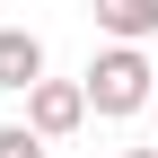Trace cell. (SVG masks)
Listing matches in <instances>:
<instances>
[{
    "instance_id": "6da1fadb",
    "label": "cell",
    "mask_w": 158,
    "mask_h": 158,
    "mask_svg": "<svg viewBox=\"0 0 158 158\" xmlns=\"http://www.w3.org/2000/svg\"><path fill=\"white\" fill-rule=\"evenodd\" d=\"M88 114H106V123H123V114H149V88H158V70H149V53L141 44H106L88 62Z\"/></svg>"
},
{
    "instance_id": "7a4b0ae2",
    "label": "cell",
    "mask_w": 158,
    "mask_h": 158,
    "mask_svg": "<svg viewBox=\"0 0 158 158\" xmlns=\"http://www.w3.org/2000/svg\"><path fill=\"white\" fill-rule=\"evenodd\" d=\"M79 123H88V88L79 79H35L27 88V132L35 141H70Z\"/></svg>"
},
{
    "instance_id": "3957f363",
    "label": "cell",
    "mask_w": 158,
    "mask_h": 158,
    "mask_svg": "<svg viewBox=\"0 0 158 158\" xmlns=\"http://www.w3.org/2000/svg\"><path fill=\"white\" fill-rule=\"evenodd\" d=\"M35 79H44V35H27V27H0V88H9V97H27Z\"/></svg>"
},
{
    "instance_id": "277c9868",
    "label": "cell",
    "mask_w": 158,
    "mask_h": 158,
    "mask_svg": "<svg viewBox=\"0 0 158 158\" xmlns=\"http://www.w3.org/2000/svg\"><path fill=\"white\" fill-rule=\"evenodd\" d=\"M97 35L106 44H149L158 35V0H97Z\"/></svg>"
},
{
    "instance_id": "5b68a950",
    "label": "cell",
    "mask_w": 158,
    "mask_h": 158,
    "mask_svg": "<svg viewBox=\"0 0 158 158\" xmlns=\"http://www.w3.org/2000/svg\"><path fill=\"white\" fill-rule=\"evenodd\" d=\"M0 158H44V141H35L27 123H0Z\"/></svg>"
},
{
    "instance_id": "8992f818",
    "label": "cell",
    "mask_w": 158,
    "mask_h": 158,
    "mask_svg": "<svg viewBox=\"0 0 158 158\" xmlns=\"http://www.w3.org/2000/svg\"><path fill=\"white\" fill-rule=\"evenodd\" d=\"M114 158H158V149H114Z\"/></svg>"
},
{
    "instance_id": "52a82bcc",
    "label": "cell",
    "mask_w": 158,
    "mask_h": 158,
    "mask_svg": "<svg viewBox=\"0 0 158 158\" xmlns=\"http://www.w3.org/2000/svg\"><path fill=\"white\" fill-rule=\"evenodd\" d=\"M149 114H158V88H149Z\"/></svg>"
}]
</instances>
